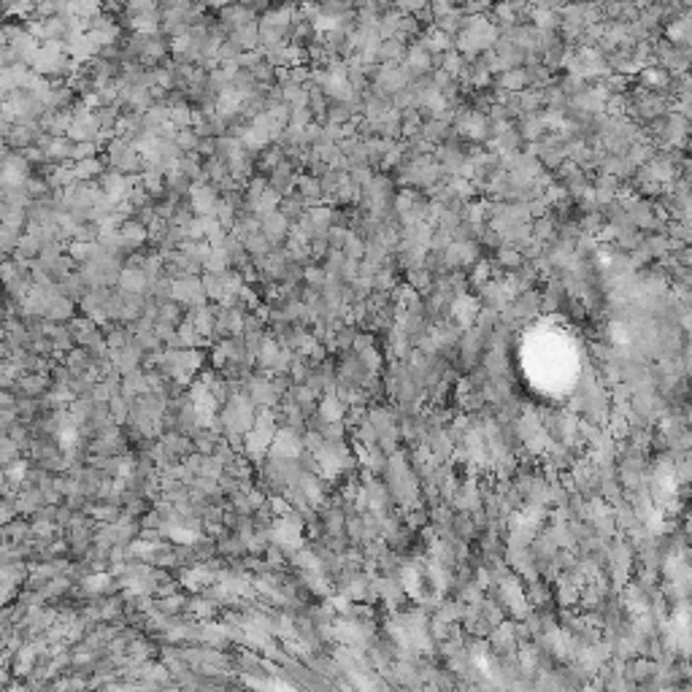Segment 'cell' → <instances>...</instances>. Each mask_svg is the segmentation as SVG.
I'll return each mask as SVG.
<instances>
[{
  "label": "cell",
  "mask_w": 692,
  "mask_h": 692,
  "mask_svg": "<svg viewBox=\"0 0 692 692\" xmlns=\"http://www.w3.org/2000/svg\"><path fill=\"white\" fill-rule=\"evenodd\" d=\"M198 157L200 160H209V157H214L216 154V139H200L198 141Z\"/></svg>",
  "instance_id": "f6af8a7d"
},
{
  "label": "cell",
  "mask_w": 692,
  "mask_h": 692,
  "mask_svg": "<svg viewBox=\"0 0 692 692\" xmlns=\"http://www.w3.org/2000/svg\"><path fill=\"white\" fill-rule=\"evenodd\" d=\"M216 203H219V192H216V187L206 184V182L192 184V189H189V209H192V214H195V216H214Z\"/></svg>",
  "instance_id": "3957f363"
},
{
  "label": "cell",
  "mask_w": 692,
  "mask_h": 692,
  "mask_svg": "<svg viewBox=\"0 0 692 692\" xmlns=\"http://www.w3.org/2000/svg\"><path fill=\"white\" fill-rule=\"evenodd\" d=\"M0 303H3V287H0Z\"/></svg>",
  "instance_id": "c3c4849f"
},
{
  "label": "cell",
  "mask_w": 692,
  "mask_h": 692,
  "mask_svg": "<svg viewBox=\"0 0 692 692\" xmlns=\"http://www.w3.org/2000/svg\"><path fill=\"white\" fill-rule=\"evenodd\" d=\"M373 176H376V173H373L370 165H354V168H349V182H352L354 187H360V189L368 187Z\"/></svg>",
  "instance_id": "60d3db41"
},
{
  "label": "cell",
  "mask_w": 692,
  "mask_h": 692,
  "mask_svg": "<svg viewBox=\"0 0 692 692\" xmlns=\"http://www.w3.org/2000/svg\"><path fill=\"white\" fill-rule=\"evenodd\" d=\"M341 254H344L346 260L360 262V260H363V254H365V241H363L360 235H354L352 230H346V238H344V247H341Z\"/></svg>",
  "instance_id": "e575fe53"
},
{
  "label": "cell",
  "mask_w": 692,
  "mask_h": 692,
  "mask_svg": "<svg viewBox=\"0 0 692 692\" xmlns=\"http://www.w3.org/2000/svg\"><path fill=\"white\" fill-rule=\"evenodd\" d=\"M11 127H14V119H11V117L3 111V103H0V139H6Z\"/></svg>",
  "instance_id": "bcb514c9"
},
{
  "label": "cell",
  "mask_w": 692,
  "mask_h": 692,
  "mask_svg": "<svg viewBox=\"0 0 692 692\" xmlns=\"http://www.w3.org/2000/svg\"><path fill=\"white\" fill-rule=\"evenodd\" d=\"M295 192L303 198L306 203V209H314V206H322V187H319V179H314V176H298V182H295Z\"/></svg>",
  "instance_id": "e0dca14e"
},
{
  "label": "cell",
  "mask_w": 692,
  "mask_h": 692,
  "mask_svg": "<svg viewBox=\"0 0 692 692\" xmlns=\"http://www.w3.org/2000/svg\"><path fill=\"white\" fill-rule=\"evenodd\" d=\"M360 333H357V324H344L339 333H336V349H352L354 339H357Z\"/></svg>",
  "instance_id": "b9f144b4"
},
{
  "label": "cell",
  "mask_w": 692,
  "mask_h": 692,
  "mask_svg": "<svg viewBox=\"0 0 692 692\" xmlns=\"http://www.w3.org/2000/svg\"><path fill=\"white\" fill-rule=\"evenodd\" d=\"M257 22L268 25V28H276V30H281V33H287L295 22V8L293 6H284V8H265V14H262Z\"/></svg>",
  "instance_id": "d6986e66"
},
{
  "label": "cell",
  "mask_w": 692,
  "mask_h": 692,
  "mask_svg": "<svg viewBox=\"0 0 692 692\" xmlns=\"http://www.w3.org/2000/svg\"><path fill=\"white\" fill-rule=\"evenodd\" d=\"M170 300L179 303L184 311L209 303V298L203 293V284H200V276H187V274L170 278Z\"/></svg>",
  "instance_id": "6da1fadb"
},
{
  "label": "cell",
  "mask_w": 692,
  "mask_h": 692,
  "mask_svg": "<svg viewBox=\"0 0 692 692\" xmlns=\"http://www.w3.org/2000/svg\"><path fill=\"white\" fill-rule=\"evenodd\" d=\"M341 411H344V403H341V398L336 395V392H327L324 395V400H322V419L324 422H339V416H341Z\"/></svg>",
  "instance_id": "8d00e7d4"
},
{
  "label": "cell",
  "mask_w": 692,
  "mask_h": 692,
  "mask_svg": "<svg viewBox=\"0 0 692 692\" xmlns=\"http://www.w3.org/2000/svg\"><path fill=\"white\" fill-rule=\"evenodd\" d=\"M541 106H544V93H541V90H522V93H520V111H522V117L539 114ZM522 117H520V119H522Z\"/></svg>",
  "instance_id": "836d02e7"
},
{
  "label": "cell",
  "mask_w": 692,
  "mask_h": 692,
  "mask_svg": "<svg viewBox=\"0 0 692 692\" xmlns=\"http://www.w3.org/2000/svg\"><path fill=\"white\" fill-rule=\"evenodd\" d=\"M403 54H406V38H389V41H382L379 47V62H403Z\"/></svg>",
  "instance_id": "d4e9b609"
},
{
  "label": "cell",
  "mask_w": 692,
  "mask_h": 692,
  "mask_svg": "<svg viewBox=\"0 0 692 692\" xmlns=\"http://www.w3.org/2000/svg\"><path fill=\"white\" fill-rule=\"evenodd\" d=\"M495 260H498V268H503V271H508V274H514L517 268H522L524 254H522V252H517V249L500 247L498 252H495Z\"/></svg>",
  "instance_id": "f1b7e54d"
},
{
  "label": "cell",
  "mask_w": 692,
  "mask_h": 692,
  "mask_svg": "<svg viewBox=\"0 0 692 692\" xmlns=\"http://www.w3.org/2000/svg\"><path fill=\"white\" fill-rule=\"evenodd\" d=\"M479 308L481 306H479V300L471 293L455 295L452 308H449V319H455V324H457L460 330H468V327H474V322H476Z\"/></svg>",
  "instance_id": "7a4b0ae2"
},
{
  "label": "cell",
  "mask_w": 692,
  "mask_h": 692,
  "mask_svg": "<svg viewBox=\"0 0 692 692\" xmlns=\"http://www.w3.org/2000/svg\"><path fill=\"white\" fill-rule=\"evenodd\" d=\"M303 281H306L303 287L314 290V293H322L324 284H327V276H324L322 265H308V268H303Z\"/></svg>",
  "instance_id": "d590c367"
},
{
  "label": "cell",
  "mask_w": 692,
  "mask_h": 692,
  "mask_svg": "<svg viewBox=\"0 0 692 692\" xmlns=\"http://www.w3.org/2000/svg\"><path fill=\"white\" fill-rule=\"evenodd\" d=\"M119 238H122V249L124 254H133V252H141L149 241V233L143 225H139L136 219H127L122 228H119Z\"/></svg>",
  "instance_id": "4fadbf2b"
},
{
  "label": "cell",
  "mask_w": 692,
  "mask_h": 692,
  "mask_svg": "<svg viewBox=\"0 0 692 692\" xmlns=\"http://www.w3.org/2000/svg\"><path fill=\"white\" fill-rule=\"evenodd\" d=\"M184 317H187V311L179 306V303H173V300H165V303L157 306V319H160V322H168V324H173V327H179V324L184 322Z\"/></svg>",
  "instance_id": "f546056e"
},
{
  "label": "cell",
  "mask_w": 692,
  "mask_h": 692,
  "mask_svg": "<svg viewBox=\"0 0 692 692\" xmlns=\"http://www.w3.org/2000/svg\"><path fill=\"white\" fill-rule=\"evenodd\" d=\"M41 139V127L38 122H14V127L8 130V136H6V143H8V149L11 152H22V149H30L35 146V141Z\"/></svg>",
  "instance_id": "277c9868"
},
{
  "label": "cell",
  "mask_w": 692,
  "mask_h": 692,
  "mask_svg": "<svg viewBox=\"0 0 692 692\" xmlns=\"http://www.w3.org/2000/svg\"><path fill=\"white\" fill-rule=\"evenodd\" d=\"M146 287H149V278H146V274L141 268H122L119 281H117V290L119 293L146 295Z\"/></svg>",
  "instance_id": "9a60e30c"
},
{
  "label": "cell",
  "mask_w": 692,
  "mask_h": 692,
  "mask_svg": "<svg viewBox=\"0 0 692 692\" xmlns=\"http://www.w3.org/2000/svg\"><path fill=\"white\" fill-rule=\"evenodd\" d=\"M200 284H203V293H206V298H209V300H214V303H219V300L228 295V290H225V281H222V276H216V274H203V276H200Z\"/></svg>",
  "instance_id": "4dcf8cb0"
},
{
  "label": "cell",
  "mask_w": 692,
  "mask_h": 692,
  "mask_svg": "<svg viewBox=\"0 0 692 692\" xmlns=\"http://www.w3.org/2000/svg\"><path fill=\"white\" fill-rule=\"evenodd\" d=\"M187 319L195 324V330H198L200 339L211 341V336H214V324H216V303H206V306H200V308H189V311H187Z\"/></svg>",
  "instance_id": "7c38bea8"
},
{
  "label": "cell",
  "mask_w": 692,
  "mask_h": 692,
  "mask_svg": "<svg viewBox=\"0 0 692 692\" xmlns=\"http://www.w3.org/2000/svg\"><path fill=\"white\" fill-rule=\"evenodd\" d=\"M168 117H170V108L165 100L163 103H152V106L143 111V127L146 130H157V127H163V124L168 122Z\"/></svg>",
  "instance_id": "4316f807"
},
{
  "label": "cell",
  "mask_w": 692,
  "mask_h": 692,
  "mask_svg": "<svg viewBox=\"0 0 692 692\" xmlns=\"http://www.w3.org/2000/svg\"><path fill=\"white\" fill-rule=\"evenodd\" d=\"M665 35H668V44H674V47H690V41H692L690 11L681 14L679 19H674V22H668V25H665Z\"/></svg>",
  "instance_id": "2e32d148"
},
{
  "label": "cell",
  "mask_w": 692,
  "mask_h": 692,
  "mask_svg": "<svg viewBox=\"0 0 692 692\" xmlns=\"http://www.w3.org/2000/svg\"><path fill=\"white\" fill-rule=\"evenodd\" d=\"M395 271H387V268H379L376 276H373V293H385L392 295L395 293Z\"/></svg>",
  "instance_id": "74e56055"
},
{
  "label": "cell",
  "mask_w": 692,
  "mask_h": 692,
  "mask_svg": "<svg viewBox=\"0 0 692 692\" xmlns=\"http://www.w3.org/2000/svg\"><path fill=\"white\" fill-rule=\"evenodd\" d=\"M65 52H68V57H71L74 62L84 65V62L95 60L100 49H98V44H95V38L90 35V33H78V35H74V38L65 44Z\"/></svg>",
  "instance_id": "30bf717a"
},
{
  "label": "cell",
  "mask_w": 692,
  "mask_h": 692,
  "mask_svg": "<svg viewBox=\"0 0 692 692\" xmlns=\"http://www.w3.org/2000/svg\"><path fill=\"white\" fill-rule=\"evenodd\" d=\"M19 235H22V233H14L11 228L0 225V254H3V257H11V254L16 252Z\"/></svg>",
  "instance_id": "f35d334b"
},
{
  "label": "cell",
  "mask_w": 692,
  "mask_h": 692,
  "mask_svg": "<svg viewBox=\"0 0 692 692\" xmlns=\"http://www.w3.org/2000/svg\"><path fill=\"white\" fill-rule=\"evenodd\" d=\"M260 233L268 238V244H271L274 249L284 247L287 233H290V219H287V216H281L278 211L262 216V219H260Z\"/></svg>",
  "instance_id": "52a82bcc"
},
{
  "label": "cell",
  "mask_w": 692,
  "mask_h": 692,
  "mask_svg": "<svg viewBox=\"0 0 692 692\" xmlns=\"http://www.w3.org/2000/svg\"><path fill=\"white\" fill-rule=\"evenodd\" d=\"M103 170H106V165H103V160H100V157L74 163V176H76V182H98Z\"/></svg>",
  "instance_id": "603a6c76"
},
{
  "label": "cell",
  "mask_w": 692,
  "mask_h": 692,
  "mask_svg": "<svg viewBox=\"0 0 692 692\" xmlns=\"http://www.w3.org/2000/svg\"><path fill=\"white\" fill-rule=\"evenodd\" d=\"M71 149H74V143L68 139H49V143L41 152L47 154V163H52V165H65V163H71Z\"/></svg>",
  "instance_id": "ffe728a7"
},
{
  "label": "cell",
  "mask_w": 692,
  "mask_h": 692,
  "mask_svg": "<svg viewBox=\"0 0 692 692\" xmlns=\"http://www.w3.org/2000/svg\"><path fill=\"white\" fill-rule=\"evenodd\" d=\"M276 211L281 216H287L290 222H295V219H300V216L306 214V203H303V198L298 192H293V195H284V198L278 200Z\"/></svg>",
  "instance_id": "cb8c5ba5"
},
{
  "label": "cell",
  "mask_w": 692,
  "mask_h": 692,
  "mask_svg": "<svg viewBox=\"0 0 692 692\" xmlns=\"http://www.w3.org/2000/svg\"><path fill=\"white\" fill-rule=\"evenodd\" d=\"M411 78H419V76H428L433 74V57L425 52V49L419 47V44H411V47H406V54H403V62H400Z\"/></svg>",
  "instance_id": "ba28073f"
},
{
  "label": "cell",
  "mask_w": 692,
  "mask_h": 692,
  "mask_svg": "<svg viewBox=\"0 0 692 692\" xmlns=\"http://www.w3.org/2000/svg\"><path fill=\"white\" fill-rule=\"evenodd\" d=\"M38 254H41V241L35 235H30V233H22L19 235V244H16V252L11 254V260L30 262V260H38Z\"/></svg>",
  "instance_id": "7402d4cb"
},
{
  "label": "cell",
  "mask_w": 692,
  "mask_h": 692,
  "mask_svg": "<svg viewBox=\"0 0 692 692\" xmlns=\"http://www.w3.org/2000/svg\"><path fill=\"white\" fill-rule=\"evenodd\" d=\"M8 154H11V149H8V143H6V141L0 139V165H3L6 160H8Z\"/></svg>",
  "instance_id": "7dc6e473"
},
{
  "label": "cell",
  "mask_w": 692,
  "mask_h": 692,
  "mask_svg": "<svg viewBox=\"0 0 692 692\" xmlns=\"http://www.w3.org/2000/svg\"><path fill=\"white\" fill-rule=\"evenodd\" d=\"M98 154H100V149H98L95 141L74 143V149H71V165H74V163H81V160H93V157H98Z\"/></svg>",
  "instance_id": "ab89813d"
},
{
  "label": "cell",
  "mask_w": 692,
  "mask_h": 692,
  "mask_svg": "<svg viewBox=\"0 0 692 692\" xmlns=\"http://www.w3.org/2000/svg\"><path fill=\"white\" fill-rule=\"evenodd\" d=\"M241 244H244V252H247L252 260H260V257H265V254L274 252V247L268 244V238H265L262 233H252V235H247Z\"/></svg>",
  "instance_id": "484cf974"
},
{
  "label": "cell",
  "mask_w": 692,
  "mask_h": 692,
  "mask_svg": "<svg viewBox=\"0 0 692 692\" xmlns=\"http://www.w3.org/2000/svg\"><path fill=\"white\" fill-rule=\"evenodd\" d=\"M52 382H49L47 373H22L19 379L14 382V392L16 395H22V398H41V395H47Z\"/></svg>",
  "instance_id": "9c48e42d"
},
{
  "label": "cell",
  "mask_w": 692,
  "mask_h": 692,
  "mask_svg": "<svg viewBox=\"0 0 692 692\" xmlns=\"http://www.w3.org/2000/svg\"><path fill=\"white\" fill-rule=\"evenodd\" d=\"M517 127V133H520V139L522 143H536L546 136V130H544V124H541L539 114H533V117H522L520 122L514 124Z\"/></svg>",
  "instance_id": "44dd1931"
},
{
  "label": "cell",
  "mask_w": 692,
  "mask_h": 692,
  "mask_svg": "<svg viewBox=\"0 0 692 692\" xmlns=\"http://www.w3.org/2000/svg\"><path fill=\"white\" fill-rule=\"evenodd\" d=\"M38 127H41V133H47L52 139H65V133L71 127V111H47L41 117Z\"/></svg>",
  "instance_id": "5bb4252c"
},
{
  "label": "cell",
  "mask_w": 692,
  "mask_h": 692,
  "mask_svg": "<svg viewBox=\"0 0 692 692\" xmlns=\"http://www.w3.org/2000/svg\"><path fill=\"white\" fill-rule=\"evenodd\" d=\"M247 398L252 406H271L278 400V392L274 389L268 376H249L247 379Z\"/></svg>",
  "instance_id": "8fae6325"
},
{
  "label": "cell",
  "mask_w": 692,
  "mask_h": 692,
  "mask_svg": "<svg viewBox=\"0 0 692 692\" xmlns=\"http://www.w3.org/2000/svg\"><path fill=\"white\" fill-rule=\"evenodd\" d=\"M295 182H298V170H295V165L293 163H287V160H281L276 168L271 170V176H268V187L276 192L278 198L293 195Z\"/></svg>",
  "instance_id": "8992f818"
},
{
  "label": "cell",
  "mask_w": 692,
  "mask_h": 692,
  "mask_svg": "<svg viewBox=\"0 0 692 692\" xmlns=\"http://www.w3.org/2000/svg\"><path fill=\"white\" fill-rule=\"evenodd\" d=\"M449 244H452V235H449L446 230L435 228V230L430 233V252H446Z\"/></svg>",
  "instance_id": "ee69618b"
},
{
  "label": "cell",
  "mask_w": 692,
  "mask_h": 692,
  "mask_svg": "<svg viewBox=\"0 0 692 692\" xmlns=\"http://www.w3.org/2000/svg\"><path fill=\"white\" fill-rule=\"evenodd\" d=\"M278 352H281V346L265 333V339H262V344H260V352H257V365L265 370H271V365L276 363Z\"/></svg>",
  "instance_id": "d6a6232c"
},
{
  "label": "cell",
  "mask_w": 692,
  "mask_h": 692,
  "mask_svg": "<svg viewBox=\"0 0 692 692\" xmlns=\"http://www.w3.org/2000/svg\"><path fill=\"white\" fill-rule=\"evenodd\" d=\"M225 271H230V262H228L225 249H209V254H206V260H203V274H216V276H222Z\"/></svg>",
  "instance_id": "83f0119b"
},
{
  "label": "cell",
  "mask_w": 692,
  "mask_h": 692,
  "mask_svg": "<svg viewBox=\"0 0 692 692\" xmlns=\"http://www.w3.org/2000/svg\"><path fill=\"white\" fill-rule=\"evenodd\" d=\"M406 284L414 290L416 295H428L433 290V274L430 271H425V268H416V271H409L406 274Z\"/></svg>",
  "instance_id": "1f68e13d"
},
{
  "label": "cell",
  "mask_w": 692,
  "mask_h": 692,
  "mask_svg": "<svg viewBox=\"0 0 692 692\" xmlns=\"http://www.w3.org/2000/svg\"><path fill=\"white\" fill-rule=\"evenodd\" d=\"M484 346H487V333L479 330V327H468V330H462L460 344H457V354H460V360L465 365H474Z\"/></svg>",
  "instance_id": "5b68a950"
},
{
  "label": "cell",
  "mask_w": 692,
  "mask_h": 692,
  "mask_svg": "<svg viewBox=\"0 0 692 692\" xmlns=\"http://www.w3.org/2000/svg\"><path fill=\"white\" fill-rule=\"evenodd\" d=\"M76 300H71V298H65V295H60V298H54L52 300V306H49V311H47V317L44 319H49V322H57V324H68L74 317H76Z\"/></svg>",
  "instance_id": "ac0fdd59"
},
{
  "label": "cell",
  "mask_w": 692,
  "mask_h": 692,
  "mask_svg": "<svg viewBox=\"0 0 692 692\" xmlns=\"http://www.w3.org/2000/svg\"><path fill=\"white\" fill-rule=\"evenodd\" d=\"M176 146L182 149V152H195L198 149V136L192 133V130H179L176 133Z\"/></svg>",
  "instance_id": "7bdbcfd3"
}]
</instances>
